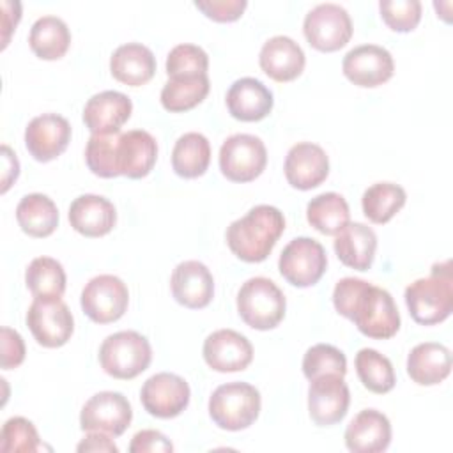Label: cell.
<instances>
[{"label":"cell","instance_id":"obj_3","mask_svg":"<svg viewBox=\"0 0 453 453\" xmlns=\"http://www.w3.org/2000/svg\"><path fill=\"white\" fill-rule=\"evenodd\" d=\"M403 297L414 322L432 326L446 320L453 310L451 262L434 264L430 276L409 283Z\"/></svg>","mask_w":453,"mask_h":453},{"label":"cell","instance_id":"obj_15","mask_svg":"<svg viewBox=\"0 0 453 453\" xmlns=\"http://www.w3.org/2000/svg\"><path fill=\"white\" fill-rule=\"evenodd\" d=\"M342 69L345 78L354 85L373 88L393 76L395 62L386 48L379 44H361L347 51Z\"/></svg>","mask_w":453,"mask_h":453},{"label":"cell","instance_id":"obj_16","mask_svg":"<svg viewBox=\"0 0 453 453\" xmlns=\"http://www.w3.org/2000/svg\"><path fill=\"white\" fill-rule=\"evenodd\" d=\"M71 142V124L58 113L34 117L25 129V147L41 163L58 157Z\"/></svg>","mask_w":453,"mask_h":453},{"label":"cell","instance_id":"obj_10","mask_svg":"<svg viewBox=\"0 0 453 453\" xmlns=\"http://www.w3.org/2000/svg\"><path fill=\"white\" fill-rule=\"evenodd\" d=\"M303 32L310 46L319 51H336L352 37V19L338 4H319L303 21Z\"/></svg>","mask_w":453,"mask_h":453},{"label":"cell","instance_id":"obj_11","mask_svg":"<svg viewBox=\"0 0 453 453\" xmlns=\"http://www.w3.org/2000/svg\"><path fill=\"white\" fill-rule=\"evenodd\" d=\"M129 303V290L126 283L113 274H99L88 280L81 290L80 304L85 315L97 324H110L119 320Z\"/></svg>","mask_w":453,"mask_h":453},{"label":"cell","instance_id":"obj_36","mask_svg":"<svg viewBox=\"0 0 453 453\" xmlns=\"http://www.w3.org/2000/svg\"><path fill=\"white\" fill-rule=\"evenodd\" d=\"M356 372L361 384L377 395H384L395 388L396 377L391 361L375 349H361L356 354Z\"/></svg>","mask_w":453,"mask_h":453},{"label":"cell","instance_id":"obj_8","mask_svg":"<svg viewBox=\"0 0 453 453\" xmlns=\"http://www.w3.org/2000/svg\"><path fill=\"white\" fill-rule=\"evenodd\" d=\"M27 326L39 345L57 349L69 342L74 319L60 297H34L27 311Z\"/></svg>","mask_w":453,"mask_h":453},{"label":"cell","instance_id":"obj_27","mask_svg":"<svg viewBox=\"0 0 453 453\" xmlns=\"http://www.w3.org/2000/svg\"><path fill=\"white\" fill-rule=\"evenodd\" d=\"M110 71L117 81L129 87H140L152 80L156 73V57L147 46L127 42L111 53Z\"/></svg>","mask_w":453,"mask_h":453},{"label":"cell","instance_id":"obj_40","mask_svg":"<svg viewBox=\"0 0 453 453\" xmlns=\"http://www.w3.org/2000/svg\"><path fill=\"white\" fill-rule=\"evenodd\" d=\"M207 69H209V57L196 44H189V42L177 44L170 50L166 57L168 78L207 74Z\"/></svg>","mask_w":453,"mask_h":453},{"label":"cell","instance_id":"obj_1","mask_svg":"<svg viewBox=\"0 0 453 453\" xmlns=\"http://www.w3.org/2000/svg\"><path fill=\"white\" fill-rule=\"evenodd\" d=\"M333 304L368 338L388 340L400 329V313L393 296L366 280L342 278L334 285Z\"/></svg>","mask_w":453,"mask_h":453},{"label":"cell","instance_id":"obj_26","mask_svg":"<svg viewBox=\"0 0 453 453\" xmlns=\"http://www.w3.org/2000/svg\"><path fill=\"white\" fill-rule=\"evenodd\" d=\"M338 260L356 271H368L373 264L377 235L365 223H347L333 242Z\"/></svg>","mask_w":453,"mask_h":453},{"label":"cell","instance_id":"obj_13","mask_svg":"<svg viewBox=\"0 0 453 453\" xmlns=\"http://www.w3.org/2000/svg\"><path fill=\"white\" fill-rule=\"evenodd\" d=\"M189 386L175 373L159 372L149 377L140 391L143 409L156 418L170 419L179 416L189 403Z\"/></svg>","mask_w":453,"mask_h":453},{"label":"cell","instance_id":"obj_21","mask_svg":"<svg viewBox=\"0 0 453 453\" xmlns=\"http://www.w3.org/2000/svg\"><path fill=\"white\" fill-rule=\"evenodd\" d=\"M133 111L131 99L119 90L94 94L83 106V122L92 134L119 133Z\"/></svg>","mask_w":453,"mask_h":453},{"label":"cell","instance_id":"obj_19","mask_svg":"<svg viewBox=\"0 0 453 453\" xmlns=\"http://www.w3.org/2000/svg\"><path fill=\"white\" fill-rule=\"evenodd\" d=\"M283 170L292 188L306 191L326 180L329 173V157L320 145L299 142L287 152Z\"/></svg>","mask_w":453,"mask_h":453},{"label":"cell","instance_id":"obj_6","mask_svg":"<svg viewBox=\"0 0 453 453\" xmlns=\"http://www.w3.org/2000/svg\"><path fill=\"white\" fill-rule=\"evenodd\" d=\"M150 359V343L136 331L113 333L106 336L99 347L101 368L113 379H134L149 368Z\"/></svg>","mask_w":453,"mask_h":453},{"label":"cell","instance_id":"obj_4","mask_svg":"<svg viewBox=\"0 0 453 453\" xmlns=\"http://www.w3.org/2000/svg\"><path fill=\"white\" fill-rule=\"evenodd\" d=\"M287 301L281 288L269 278L255 276L246 280L237 292V311L244 324L267 331L285 317Z\"/></svg>","mask_w":453,"mask_h":453},{"label":"cell","instance_id":"obj_29","mask_svg":"<svg viewBox=\"0 0 453 453\" xmlns=\"http://www.w3.org/2000/svg\"><path fill=\"white\" fill-rule=\"evenodd\" d=\"M18 225L30 237H48L58 226V209L42 193L25 195L16 207Z\"/></svg>","mask_w":453,"mask_h":453},{"label":"cell","instance_id":"obj_47","mask_svg":"<svg viewBox=\"0 0 453 453\" xmlns=\"http://www.w3.org/2000/svg\"><path fill=\"white\" fill-rule=\"evenodd\" d=\"M14 2H7V0H2V9H4V19H2V28H4V42H2V48L7 46L9 42V35L12 32V28L18 25L19 18H12L11 14V9H12Z\"/></svg>","mask_w":453,"mask_h":453},{"label":"cell","instance_id":"obj_41","mask_svg":"<svg viewBox=\"0 0 453 453\" xmlns=\"http://www.w3.org/2000/svg\"><path fill=\"white\" fill-rule=\"evenodd\" d=\"M379 11L384 23L395 32H411L421 19L419 0H380Z\"/></svg>","mask_w":453,"mask_h":453},{"label":"cell","instance_id":"obj_30","mask_svg":"<svg viewBox=\"0 0 453 453\" xmlns=\"http://www.w3.org/2000/svg\"><path fill=\"white\" fill-rule=\"evenodd\" d=\"M28 44L39 58L58 60L69 50L71 32L64 19L51 14L41 16L30 28Z\"/></svg>","mask_w":453,"mask_h":453},{"label":"cell","instance_id":"obj_45","mask_svg":"<svg viewBox=\"0 0 453 453\" xmlns=\"http://www.w3.org/2000/svg\"><path fill=\"white\" fill-rule=\"evenodd\" d=\"M80 453L83 451H99V453H117L119 448L117 444L110 439V435L101 434V432H88L80 444L76 446Z\"/></svg>","mask_w":453,"mask_h":453},{"label":"cell","instance_id":"obj_25","mask_svg":"<svg viewBox=\"0 0 453 453\" xmlns=\"http://www.w3.org/2000/svg\"><path fill=\"white\" fill-rule=\"evenodd\" d=\"M115 221V205L101 195H80L69 205V223L85 237H101L110 234Z\"/></svg>","mask_w":453,"mask_h":453},{"label":"cell","instance_id":"obj_5","mask_svg":"<svg viewBox=\"0 0 453 453\" xmlns=\"http://www.w3.org/2000/svg\"><path fill=\"white\" fill-rule=\"evenodd\" d=\"M258 414L260 393L248 382L221 384L209 398V416L223 430H244L255 423Z\"/></svg>","mask_w":453,"mask_h":453},{"label":"cell","instance_id":"obj_46","mask_svg":"<svg viewBox=\"0 0 453 453\" xmlns=\"http://www.w3.org/2000/svg\"><path fill=\"white\" fill-rule=\"evenodd\" d=\"M2 159H4V173H2V193L9 189V186L18 179L19 175V161L16 154L11 150V147L2 145Z\"/></svg>","mask_w":453,"mask_h":453},{"label":"cell","instance_id":"obj_24","mask_svg":"<svg viewBox=\"0 0 453 453\" xmlns=\"http://www.w3.org/2000/svg\"><path fill=\"white\" fill-rule=\"evenodd\" d=\"M273 92L257 78H239L226 92L228 113L242 122L265 119L273 110Z\"/></svg>","mask_w":453,"mask_h":453},{"label":"cell","instance_id":"obj_39","mask_svg":"<svg viewBox=\"0 0 453 453\" xmlns=\"http://www.w3.org/2000/svg\"><path fill=\"white\" fill-rule=\"evenodd\" d=\"M119 133L92 134L88 138L87 149H85V161L88 170L94 175H99L104 179H111L119 175L115 168V142Z\"/></svg>","mask_w":453,"mask_h":453},{"label":"cell","instance_id":"obj_35","mask_svg":"<svg viewBox=\"0 0 453 453\" xmlns=\"http://www.w3.org/2000/svg\"><path fill=\"white\" fill-rule=\"evenodd\" d=\"M65 281L62 264L51 257L34 258L25 271V283L34 297H62Z\"/></svg>","mask_w":453,"mask_h":453},{"label":"cell","instance_id":"obj_2","mask_svg":"<svg viewBox=\"0 0 453 453\" xmlns=\"http://www.w3.org/2000/svg\"><path fill=\"white\" fill-rule=\"evenodd\" d=\"M285 230L283 212L274 205H255L226 228L230 251L244 262H262L269 257Z\"/></svg>","mask_w":453,"mask_h":453},{"label":"cell","instance_id":"obj_23","mask_svg":"<svg viewBox=\"0 0 453 453\" xmlns=\"http://www.w3.org/2000/svg\"><path fill=\"white\" fill-rule=\"evenodd\" d=\"M304 62L303 48L288 35H274L267 39L258 55L262 71L280 83L296 80L303 73Z\"/></svg>","mask_w":453,"mask_h":453},{"label":"cell","instance_id":"obj_18","mask_svg":"<svg viewBox=\"0 0 453 453\" xmlns=\"http://www.w3.org/2000/svg\"><path fill=\"white\" fill-rule=\"evenodd\" d=\"M203 359L209 368L228 373L246 370L253 359V345L234 329H218L203 342Z\"/></svg>","mask_w":453,"mask_h":453},{"label":"cell","instance_id":"obj_43","mask_svg":"<svg viewBox=\"0 0 453 453\" xmlns=\"http://www.w3.org/2000/svg\"><path fill=\"white\" fill-rule=\"evenodd\" d=\"M131 453H172L173 444L159 430H140L129 444Z\"/></svg>","mask_w":453,"mask_h":453},{"label":"cell","instance_id":"obj_12","mask_svg":"<svg viewBox=\"0 0 453 453\" xmlns=\"http://www.w3.org/2000/svg\"><path fill=\"white\" fill-rule=\"evenodd\" d=\"M133 409L127 398L117 391H101L90 396L80 412L83 432H101L119 437L131 425Z\"/></svg>","mask_w":453,"mask_h":453},{"label":"cell","instance_id":"obj_9","mask_svg":"<svg viewBox=\"0 0 453 453\" xmlns=\"http://www.w3.org/2000/svg\"><path fill=\"white\" fill-rule=\"evenodd\" d=\"M327 267L324 246L311 237H296L281 251L278 260L280 274L294 287L315 285Z\"/></svg>","mask_w":453,"mask_h":453},{"label":"cell","instance_id":"obj_44","mask_svg":"<svg viewBox=\"0 0 453 453\" xmlns=\"http://www.w3.org/2000/svg\"><path fill=\"white\" fill-rule=\"evenodd\" d=\"M2 368H18L25 359V342L21 334L11 327H2Z\"/></svg>","mask_w":453,"mask_h":453},{"label":"cell","instance_id":"obj_37","mask_svg":"<svg viewBox=\"0 0 453 453\" xmlns=\"http://www.w3.org/2000/svg\"><path fill=\"white\" fill-rule=\"evenodd\" d=\"M303 373L308 380H313L326 373H336L345 377L347 357L334 345L317 343L310 347L303 357Z\"/></svg>","mask_w":453,"mask_h":453},{"label":"cell","instance_id":"obj_38","mask_svg":"<svg viewBox=\"0 0 453 453\" xmlns=\"http://www.w3.org/2000/svg\"><path fill=\"white\" fill-rule=\"evenodd\" d=\"M41 449V439L34 423L27 418H9L0 434V451L4 453H32Z\"/></svg>","mask_w":453,"mask_h":453},{"label":"cell","instance_id":"obj_7","mask_svg":"<svg viewBox=\"0 0 453 453\" xmlns=\"http://www.w3.org/2000/svg\"><path fill=\"white\" fill-rule=\"evenodd\" d=\"M267 165L264 142L248 133L228 136L219 149V170L232 182L255 180Z\"/></svg>","mask_w":453,"mask_h":453},{"label":"cell","instance_id":"obj_14","mask_svg":"<svg viewBox=\"0 0 453 453\" xmlns=\"http://www.w3.org/2000/svg\"><path fill=\"white\" fill-rule=\"evenodd\" d=\"M350 391L342 375L326 373L310 380L308 412L315 425L329 426L340 423L349 409Z\"/></svg>","mask_w":453,"mask_h":453},{"label":"cell","instance_id":"obj_32","mask_svg":"<svg viewBox=\"0 0 453 453\" xmlns=\"http://www.w3.org/2000/svg\"><path fill=\"white\" fill-rule=\"evenodd\" d=\"M308 223L324 235H336L347 223H350V211L347 200L334 193H320L306 205Z\"/></svg>","mask_w":453,"mask_h":453},{"label":"cell","instance_id":"obj_42","mask_svg":"<svg viewBox=\"0 0 453 453\" xmlns=\"http://www.w3.org/2000/svg\"><path fill=\"white\" fill-rule=\"evenodd\" d=\"M246 0H196L195 7L214 21H235L244 12Z\"/></svg>","mask_w":453,"mask_h":453},{"label":"cell","instance_id":"obj_20","mask_svg":"<svg viewBox=\"0 0 453 453\" xmlns=\"http://www.w3.org/2000/svg\"><path fill=\"white\" fill-rule=\"evenodd\" d=\"M173 299L186 308H205L214 296V278L205 264L184 260L175 265L170 278Z\"/></svg>","mask_w":453,"mask_h":453},{"label":"cell","instance_id":"obj_28","mask_svg":"<svg viewBox=\"0 0 453 453\" xmlns=\"http://www.w3.org/2000/svg\"><path fill=\"white\" fill-rule=\"evenodd\" d=\"M451 372V352L435 342L418 343L407 356V373L419 386H435Z\"/></svg>","mask_w":453,"mask_h":453},{"label":"cell","instance_id":"obj_17","mask_svg":"<svg viewBox=\"0 0 453 453\" xmlns=\"http://www.w3.org/2000/svg\"><path fill=\"white\" fill-rule=\"evenodd\" d=\"M157 159V142L143 129L119 133L115 142V168L119 175L142 179L150 173Z\"/></svg>","mask_w":453,"mask_h":453},{"label":"cell","instance_id":"obj_22","mask_svg":"<svg viewBox=\"0 0 453 453\" xmlns=\"http://www.w3.org/2000/svg\"><path fill=\"white\" fill-rule=\"evenodd\" d=\"M391 442V423L377 409H363L345 430V446L352 453H380Z\"/></svg>","mask_w":453,"mask_h":453},{"label":"cell","instance_id":"obj_33","mask_svg":"<svg viewBox=\"0 0 453 453\" xmlns=\"http://www.w3.org/2000/svg\"><path fill=\"white\" fill-rule=\"evenodd\" d=\"M211 83L207 74L172 76L161 88V104L168 111H188L198 106L209 94Z\"/></svg>","mask_w":453,"mask_h":453},{"label":"cell","instance_id":"obj_31","mask_svg":"<svg viewBox=\"0 0 453 453\" xmlns=\"http://www.w3.org/2000/svg\"><path fill=\"white\" fill-rule=\"evenodd\" d=\"M211 163V143L196 131L177 138L172 150V168L179 177L196 179L205 173Z\"/></svg>","mask_w":453,"mask_h":453},{"label":"cell","instance_id":"obj_34","mask_svg":"<svg viewBox=\"0 0 453 453\" xmlns=\"http://www.w3.org/2000/svg\"><path fill=\"white\" fill-rule=\"evenodd\" d=\"M407 195L400 184L395 182H375L365 189L361 198L363 214L377 225L388 223L403 205Z\"/></svg>","mask_w":453,"mask_h":453}]
</instances>
